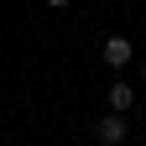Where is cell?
<instances>
[{"label":"cell","mask_w":146,"mask_h":146,"mask_svg":"<svg viewBox=\"0 0 146 146\" xmlns=\"http://www.w3.org/2000/svg\"><path fill=\"white\" fill-rule=\"evenodd\" d=\"M99 52H104V63H110V68H125V63H131V52H136V47H131V36H110V42H104Z\"/></svg>","instance_id":"obj_1"},{"label":"cell","mask_w":146,"mask_h":146,"mask_svg":"<svg viewBox=\"0 0 146 146\" xmlns=\"http://www.w3.org/2000/svg\"><path fill=\"white\" fill-rule=\"evenodd\" d=\"M94 136H99L104 146H120V141H125V115H104V120L94 125Z\"/></svg>","instance_id":"obj_2"},{"label":"cell","mask_w":146,"mask_h":146,"mask_svg":"<svg viewBox=\"0 0 146 146\" xmlns=\"http://www.w3.org/2000/svg\"><path fill=\"white\" fill-rule=\"evenodd\" d=\"M131 104H136V89L115 78V84H110V115H125V110H131Z\"/></svg>","instance_id":"obj_3"},{"label":"cell","mask_w":146,"mask_h":146,"mask_svg":"<svg viewBox=\"0 0 146 146\" xmlns=\"http://www.w3.org/2000/svg\"><path fill=\"white\" fill-rule=\"evenodd\" d=\"M47 5H52V11H63V5H73V0H47Z\"/></svg>","instance_id":"obj_4"},{"label":"cell","mask_w":146,"mask_h":146,"mask_svg":"<svg viewBox=\"0 0 146 146\" xmlns=\"http://www.w3.org/2000/svg\"><path fill=\"white\" fill-rule=\"evenodd\" d=\"M141 78H146V63H141Z\"/></svg>","instance_id":"obj_5"},{"label":"cell","mask_w":146,"mask_h":146,"mask_svg":"<svg viewBox=\"0 0 146 146\" xmlns=\"http://www.w3.org/2000/svg\"><path fill=\"white\" fill-rule=\"evenodd\" d=\"M141 141H146V131H141Z\"/></svg>","instance_id":"obj_6"}]
</instances>
